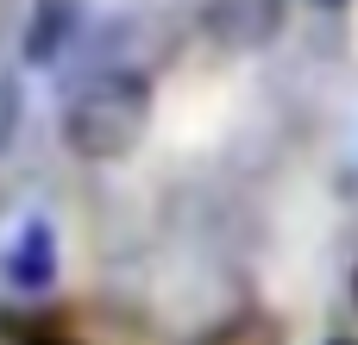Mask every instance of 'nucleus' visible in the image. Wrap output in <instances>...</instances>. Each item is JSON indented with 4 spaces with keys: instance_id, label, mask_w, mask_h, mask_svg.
<instances>
[{
    "instance_id": "nucleus-1",
    "label": "nucleus",
    "mask_w": 358,
    "mask_h": 345,
    "mask_svg": "<svg viewBox=\"0 0 358 345\" xmlns=\"http://www.w3.org/2000/svg\"><path fill=\"white\" fill-rule=\"evenodd\" d=\"M151 126V75L145 69H94L63 94V145L82 163H120L138 151Z\"/></svg>"
},
{
    "instance_id": "nucleus-2",
    "label": "nucleus",
    "mask_w": 358,
    "mask_h": 345,
    "mask_svg": "<svg viewBox=\"0 0 358 345\" xmlns=\"http://www.w3.org/2000/svg\"><path fill=\"white\" fill-rule=\"evenodd\" d=\"M195 13L220 50H271L283 38L289 0H195Z\"/></svg>"
},
{
    "instance_id": "nucleus-3",
    "label": "nucleus",
    "mask_w": 358,
    "mask_h": 345,
    "mask_svg": "<svg viewBox=\"0 0 358 345\" xmlns=\"http://www.w3.org/2000/svg\"><path fill=\"white\" fill-rule=\"evenodd\" d=\"M57 270H63L57 226H50L44 214H25V220H19V233H13V245H6V258H0L6 289H19V295H44V289L57 283Z\"/></svg>"
},
{
    "instance_id": "nucleus-4",
    "label": "nucleus",
    "mask_w": 358,
    "mask_h": 345,
    "mask_svg": "<svg viewBox=\"0 0 358 345\" xmlns=\"http://www.w3.org/2000/svg\"><path fill=\"white\" fill-rule=\"evenodd\" d=\"M76 38H82V6H76V0H31L25 31H19V57H25L31 69H44V63H57Z\"/></svg>"
},
{
    "instance_id": "nucleus-5",
    "label": "nucleus",
    "mask_w": 358,
    "mask_h": 345,
    "mask_svg": "<svg viewBox=\"0 0 358 345\" xmlns=\"http://www.w3.org/2000/svg\"><path fill=\"white\" fill-rule=\"evenodd\" d=\"M19 119H25V88H19V75H13V69H0V157L13 151Z\"/></svg>"
},
{
    "instance_id": "nucleus-6",
    "label": "nucleus",
    "mask_w": 358,
    "mask_h": 345,
    "mask_svg": "<svg viewBox=\"0 0 358 345\" xmlns=\"http://www.w3.org/2000/svg\"><path fill=\"white\" fill-rule=\"evenodd\" d=\"M25 345H82V339H69V333H31Z\"/></svg>"
},
{
    "instance_id": "nucleus-7",
    "label": "nucleus",
    "mask_w": 358,
    "mask_h": 345,
    "mask_svg": "<svg viewBox=\"0 0 358 345\" xmlns=\"http://www.w3.org/2000/svg\"><path fill=\"white\" fill-rule=\"evenodd\" d=\"M308 6H321V13H340V6H346V0H308Z\"/></svg>"
},
{
    "instance_id": "nucleus-8",
    "label": "nucleus",
    "mask_w": 358,
    "mask_h": 345,
    "mask_svg": "<svg viewBox=\"0 0 358 345\" xmlns=\"http://www.w3.org/2000/svg\"><path fill=\"white\" fill-rule=\"evenodd\" d=\"M352 302H358V270H352Z\"/></svg>"
},
{
    "instance_id": "nucleus-9",
    "label": "nucleus",
    "mask_w": 358,
    "mask_h": 345,
    "mask_svg": "<svg viewBox=\"0 0 358 345\" xmlns=\"http://www.w3.org/2000/svg\"><path fill=\"white\" fill-rule=\"evenodd\" d=\"M327 345H358V339H327Z\"/></svg>"
}]
</instances>
